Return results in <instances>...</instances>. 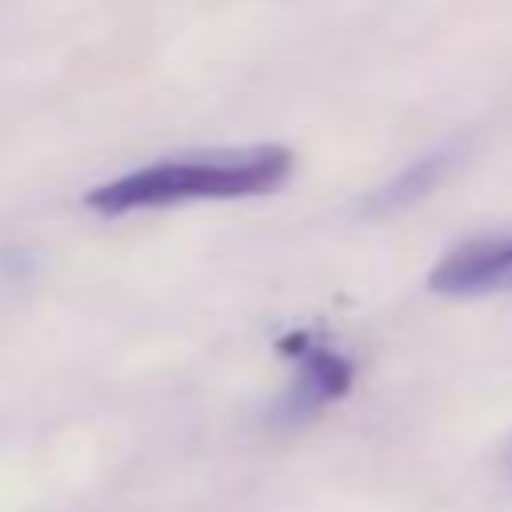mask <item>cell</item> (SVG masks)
<instances>
[{
  "label": "cell",
  "mask_w": 512,
  "mask_h": 512,
  "mask_svg": "<svg viewBox=\"0 0 512 512\" xmlns=\"http://www.w3.org/2000/svg\"><path fill=\"white\" fill-rule=\"evenodd\" d=\"M292 164L296 156L284 144H252L212 156H172L92 188L84 204L100 216H124L188 200H248L276 192L292 176Z\"/></svg>",
  "instance_id": "1"
},
{
  "label": "cell",
  "mask_w": 512,
  "mask_h": 512,
  "mask_svg": "<svg viewBox=\"0 0 512 512\" xmlns=\"http://www.w3.org/2000/svg\"><path fill=\"white\" fill-rule=\"evenodd\" d=\"M276 348H280V356H288L296 364V376L268 408L272 428H300V424L316 420L328 404L348 396L356 368L340 348H332L328 340H320L312 332H288Z\"/></svg>",
  "instance_id": "2"
},
{
  "label": "cell",
  "mask_w": 512,
  "mask_h": 512,
  "mask_svg": "<svg viewBox=\"0 0 512 512\" xmlns=\"http://www.w3.org/2000/svg\"><path fill=\"white\" fill-rule=\"evenodd\" d=\"M436 296H496L512 292V236H476L448 248L428 272Z\"/></svg>",
  "instance_id": "3"
},
{
  "label": "cell",
  "mask_w": 512,
  "mask_h": 512,
  "mask_svg": "<svg viewBox=\"0 0 512 512\" xmlns=\"http://www.w3.org/2000/svg\"><path fill=\"white\" fill-rule=\"evenodd\" d=\"M464 156H468V136H452V140L428 148L424 156L408 160L396 176H388L384 184H376L372 192H364V200L356 204V212L368 216V220H388V216L420 204L444 176H452L464 164Z\"/></svg>",
  "instance_id": "4"
}]
</instances>
